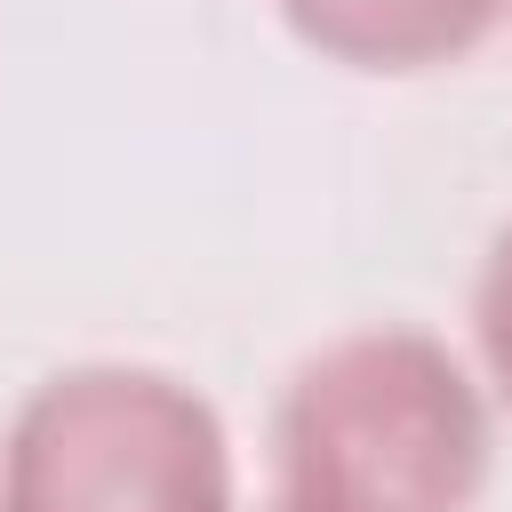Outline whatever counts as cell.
Wrapping results in <instances>:
<instances>
[{
  "label": "cell",
  "mask_w": 512,
  "mask_h": 512,
  "mask_svg": "<svg viewBox=\"0 0 512 512\" xmlns=\"http://www.w3.org/2000/svg\"><path fill=\"white\" fill-rule=\"evenodd\" d=\"M488 400L432 328H352L296 360L272 408L264 512H472Z\"/></svg>",
  "instance_id": "1"
},
{
  "label": "cell",
  "mask_w": 512,
  "mask_h": 512,
  "mask_svg": "<svg viewBox=\"0 0 512 512\" xmlns=\"http://www.w3.org/2000/svg\"><path fill=\"white\" fill-rule=\"evenodd\" d=\"M472 344H480L488 392L512 408V224L480 256V280H472Z\"/></svg>",
  "instance_id": "4"
},
{
  "label": "cell",
  "mask_w": 512,
  "mask_h": 512,
  "mask_svg": "<svg viewBox=\"0 0 512 512\" xmlns=\"http://www.w3.org/2000/svg\"><path fill=\"white\" fill-rule=\"evenodd\" d=\"M280 24L344 72H440L496 40L512 0H272Z\"/></svg>",
  "instance_id": "3"
},
{
  "label": "cell",
  "mask_w": 512,
  "mask_h": 512,
  "mask_svg": "<svg viewBox=\"0 0 512 512\" xmlns=\"http://www.w3.org/2000/svg\"><path fill=\"white\" fill-rule=\"evenodd\" d=\"M0 512H232L224 416L168 368H56L8 416Z\"/></svg>",
  "instance_id": "2"
}]
</instances>
